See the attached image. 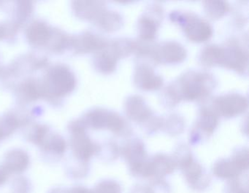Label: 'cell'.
<instances>
[{"label": "cell", "mask_w": 249, "mask_h": 193, "mask_svg": "<svg viewBox=\"0 0 249 193\" xmlns=\"http://www.w3.org/2000/svg\"><path fill=\"white\" fill-rule=\"evenodd\" d=\"M214 84L213 78L209 74L188 72L176 83L170 85L166 94L173 104H177L181 100H199L211 94L215 87Z\"/></svg>", "instance_id": "obj_1"}, {"label": "cell", "mask_w": 249, "mask_h": 193, "mask_svg": "<svg viewBox=\"0 0 249 193\" xmlns=\"http://www.w3.org/2000/svg\"><path fill=\"white\" fill-rule=\"evenodd\" d=\"M171 19L183 27L191 41L202 43L209 40L212 36L213 30L210 24L194 14L173 13Z\"/></svg>", "instance_id": "obj_2"}, {"label": "cell", "mask_w": 249, "mask_h": 193, "mask_svg": "<svg viewBox=\"0 0 249 193\" xmlns=\"http://www.w3.org/2000/svg\"><path fill=\"white\" fill-rule=\"evenodd\" d=\"M214 108L224 117H234L244 113L248 108V100L240 94H227L215 98Z\"/></svg>", "instance_id": "obj_3"}, {"label": "cell", "mask_w": 249, "mask_h": 193, "mask_svg": "<svg viewBox=\"0 0 249 193\" xmlns=\"http://www.w3.org/2000/svg\"><path fill=\"white\" fill-rule=\"evenodd\" d=\"M187 52L183 46L176 42H168L159 47H153L151 57L161 63L178 64L183 62Z\"/></svg>", "instance_id": "obj_4"}, {"label": "cell", "mask_w": 249, "mask_h": 193, "mask_svg": "<svg viewBox=\"0 0 249 193\" xmlns=\"http://www.w3.org/2000/svg\"><path fill=\"white\" fill-rule=\"evenodd\" d=\"M248 64L249 56L242 48L237 46H230L227 48H223L219 66L232 69L238 73H243L247 69Z\"/></svg>", "instance_id": "obj_5"}, {"label": "cell", "mask_w": 249, "mask_h": 193, "mask_svg": "<svg viewBox=\"0 0 249 193\" xmlns=\"http://www.w3.org/2000/svg\"><path fill=\"white\" fill-rule=\"evenodd\" d=\"M134 81L135 85L144 91H156L163 85V79L146 64H140L135 69Z\"/></svg>", "instance_id": "obj_6"}, {"label": "cell", "mask_w": 249, "mask_h": 193, "mask_svg": "<svg viewBox=\"0 0 249 193\" xmlns=\"http://www.w3.org/2000/svg\"><path fill=\"white\" fill-rule=\"evenodd\" d=\"M88 122L95 129L107 128L114 132H119L123 128L124 123L116 113H109L105 110H95L88 115Z\"/></svg>", "instance_id": "obj_7"}, {"label": "cell", "mask_w": 249, "mask_h": 193, "mask_svg": "<svg viewBox=\"0 0 249 193\" xmlns=\"http://www.w3.org/2000/svg\"><path fill=\"white\" fill-rule=\"evenodd\" d=\"M125 110L129 118L135 121H144L151 115L149 107L138 96H132L126 99Z\"/></svg>", "instance_id": "obj_8"}, {"label": "cell", "mask_w": 249, "mask_h": 193, "mask_svg": "<svg viewBox=\"0 0 249 193\" xmlns=\"http://www.w3.org/2000/svg\"><path fill=\"white\" fill-rule=\"evenodd\" d=\"M76 138L74 140L73 147L75 154L81 159L87 160L95 152L96 146L86 137L84 129L77 128L75 130Z\"/></svg>", "instance_id": "obj_9"}, {"label": "cell", "mask_w": 249, "mask_h": 193, "mask_svg": "<svg viewBox=\"0 0 249 193\" xmlns=\"http://www.w3.org/2000/svg\"><path fill=\"white\" fill-rule=\"evenodd\" d=\"M160 23L157 19L149 16H143L140 18L138 22L140 37L145 41H151L157 35Z\"/></svg>", "instance_id": "obj_10"}, {"label": "cell", "mask_w": 249, "mask_h": 193, "mask_svg": "<svg viewBox=\"0 0 249 193\" xmlns=\"http://www.w3.org/2000/svg\"><path fill=\"white\" fill-rule=\"evenodd\" d=\"M119 58L114 52L108 48V50L100 53L96 59L97 69L104 74H110L116 70Z\"/></svg>", "instance_id": "obj_11"}, {"label": "cell", "mask_w": 249, "mask_h": 193, "mask_svg": "<svg viewBox=\"0 0 249 193\" xmlns=\"http://www.w3.org/2000/svg\"><path fill=\"white\" fill-rule=\"evenodd\" d=\"M97 22L105 31L113 32L122 27V18L118 13L106 11L99 17Z\"/></svg>", "instance_id": "obj_12"}, {"label": "cell", "mask_w": 249, "mask_h": 193, "mask_svg": "<svg viewBox=\"0 0 249 193\" xmlns=\"http://www.w3.org/2000/svg\"><path fill=\"white\" fill-rule=\"evenodd\" d=\"M28 158L22 152H13L7 157L5 169L12 172H21L28 165Z\"/></svg>", "instance_id": "obj_13"}, {"label": "cell", "mask_w": 249, "mask_h": 193, "mask_svg": "<svg viewBox=\"0 0 249 193\" xmlns=\"http://www.w3.org/2000/svg\"><path fill=\"white\" fill-rule=\"evenodd\" d=\"M203 5L205 14L212 20L222 18L230 9L229 4L224 1H205Z\"/></svg>", "instance_id": "obj_14"}, {"label": "cell", "mask_w": 249, "mask_h": 193, "mask_svg": "<svg viewBox=\"0 0 249 193\" xmlns=\"http://www.w3.org/2000/svg\"><path fill=\"white\" fill-rule=\"evenodd\" d=\"M223 48L217 46H210L202 50L200 56L201 62L206 66L219 65L222 54Z\"/></svg>", "instance_id": "obj_15"}, {"label": "cell", "mask_w": 249, "mask_h": 193, "mask_svg": "<svg viewBox=\"0 0 249 193\" xmlns=\"http://www.w3.org/2000/svg\"><path fill=\"white\" fill-rule=\"evenodd\" d=\"M217 117L215 114L211 110H202L201 113L200 120H199V126L208 133H211L215 129L217 125Z\"/></svg>", "instance_id": "obj_16"}, {"label": "cell", "mask_w": 249, "mask_h": 193, "mask_svg": "<svg viewBox=\"0 0 249 193\" xmlns=\"http://www.w3.org/2000/svg\"><path fill=\"white\" fill-rule=\"evenodd\" d=\"M239 167L235 162H221L215 168L218 175L230 177L237 174Z\"/></svg>", "instance_id": "obj_17"}, {"label": "cell", "mask_w": 249, "mask_h": 193, "mask_svg": "<svg viewBox=\"0 0 249 193\" xmlns=\"http://www.w3.org/2000/svg\"><path fill=\"white\" fill-rule=\"evenodd\" d=\"M117 187L115 185L112 186L110 184H103L99 187L96 193H116Z\"/></svg>", "instance_id": "obj_18"}, {"label": "cell", "mask_w": 249, "mask_h": 193, "mask_svg": "<svg viewBox=\"0 0 249 193\" xmlns=\"http://www.w3.org/2000/svg\"><path fill=\"white\" fill-rule=\"evenodd\" d=\"M53 193H90L89 192L87 191V190L81 188H75L71 190H59L53 191Z\"/></svg>", "instance_id": "obj_19"}, {"label": "cell", "mask_w": 249, "mask_h": 193, "mask_svg": "<svg viewBox=\"0 0 249 193\" xmlns=\"http://www.w3.org/2000/svg\"><path fill=\"white\" fill-rule=\"evenodd\" d=\"M8 178L7 176V171L5 169H0V185H2Z\"/></svg>", "instance_id": "obj_20"}, {"label": "cell", "mask_w": 249, "mask_h": 193, "mask_svg": "<svg viewBox=\"0 0 249 193\" xmlns=\"http://www.w3.org/2000/svg\"><path fill=\"white\" fill-rule=\"evenodd\" d=\"M2 137V131L0 130V138Z\"/></svg>", "instance_id": "obj_21"}]
</instances>
